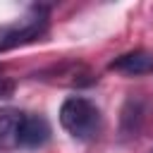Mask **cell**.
Returning <instances> with one entry per match:
<instances>
[{
	"mask_svg": "<svg viewBox=\"0 0 153 153\" xmlns=\"http://www.w3.org/2000/svg\"><path fill=\"white\" fill-rule=\"evenodd\" d=\"M60 124L69 136L91 141L100 131V110L84 96H69L60 105Z\"/></svg>",
	"mask_w": 153,
	"mask_h": 153,
	"instance_id": "1",
	"label": "cell"
},
{
	"mask_svg": "<svg viewBox=\"0 0 153 153\" xmlns=\"http://www.w3.org/2000/svg\"><path fill=\"white\" fill-rule=\"evenodd\" d=\"M151 153H153V148H151Z\"/></svg>",
	"mask_w": 153,
	"mask_h": 153,
	"instance_id": "9",
	"label": "cell"
},
{
	"mask_svg": "<svg viewBox=\"0 0 153 153\" xmlns=\"http://www.w3.org/2000/svg\"><path fill=\"white\" fill-rule=\"evenodd\" d=\"M22 112L5 108L0 110V146L2 148H17V131H19Z\"/></svg>",
	"mask_w": 153,
	"mask_h": 153,
	"instance_id": "5",
	"label": "cell"
},
{
	"mask_svg": "<svg viewBox=\"0 0 153 153\" xmlns=\"http://www.w3.org/2000/svg\"><path fill=\"white\" fill-rule=\"evenodd\" d=\"M50 139V124L43 115L22 112L19 131H17V148H41Z\"/></svg>",
	"mask_w": 153,
	"mask_h": 153,
	"instance_id": "3",
	"label": "cell"
},
{
	"mask_svg": "<svg viewBox=\"0 0 153 153\" xmlns=\"http://www.w3.org/2000/svg\"><path fill=\"white\" fill-rule=\"evenodd\" d=\"M141 100H134L129 98L124 110H122V134L124 136H131L139 131V124H141Z\"/></svg>",
	"mask_w": 153,
	"mask_h": 153,
	"instance_id": "6",
	"label": "cell"
},
{
	"mask_svg": "<svg viewBox=\"0 0 153 153\" xmlns=\"http://www.w3.org/2000/svg\"><path fill=\"white\" fill-rule=\"evenodd\" d=\"M45 31H48V14H45L43 7H33L26 17H22L14 24H7V26L0 29V53L12 50L17 45L33 43Z\"/></svg>",
	"mask_w": 153,
	"mask_h": 153,
	"instance_id": "2",
	"label": "cell"
},
{
	"mask_svg": "<svg viewBox=\"0 0 153 153\" xmlns=\"http://www.w3.org/2000/svg\"><path fill=\"white\" fill-rule=\"evenodd\" d=\"M110 69L122 72V74H143V72H153V53L146 50H134V53H124L120 57H115L110 62Z\"/></svg>",
	"mask_w": 153,
	"mask_h": 153,
	"instance_id": "4",
	"label": "cell"
},
{
	"mask_svg": "<svg viewBox=\"0 0 153 153\" xmlns=\"http://www.w3.org/2000/svg\"><path fill=\"white\" fill-rule=\"evenodd\" d=\"M0 74H2V67H0Z\"/></svg>",
	"mask_w": 153,
	"mask_h": 153,
	"instance_id": "8",
	"label": "cell"
},
{
	"mask_svg": "<svg viewBox=\"0 0 153 153\" xmlns=\"http://www.w3.org/2000/svg\"><path fill=\"white\" fill-rule=\"evenodd\" d=\"M12 88H14V84L12 81H7V79H2L0 76V98H7L10 93H12Z\"/></svg>",
	"mask_w": 153,
	"mask_h": 153,
	"instance_id": "7",
	"label": "cell"
}]
</instances>
